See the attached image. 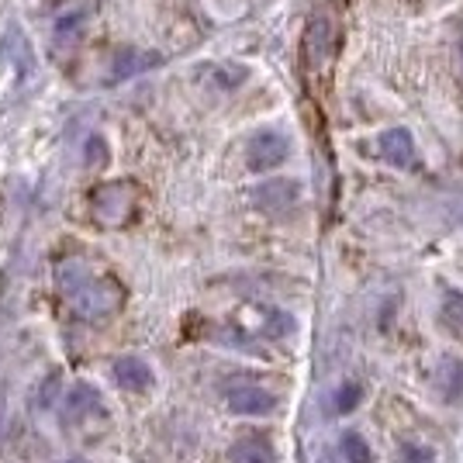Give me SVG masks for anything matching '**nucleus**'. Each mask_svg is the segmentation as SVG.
<instances>
[{
  "instance_id": "obj_7",
  "label": "nucleus",
  "mask_w": 463,
  "mask_h": 463,
  "mask_svg": "<svg viewBox=\"0 0 463 463\" xmlns=\"http://www.w3.org/2000/svg\"><path fill=\"white\" fill-rule=\"evenodd\" d=\"M377 149H381V156H384L391 166H398V170L415 166V138H411L408 128H387V132H381Z\"/></svg>"
},
{
  "instance_id": "obj_16",
  "label": "nucleus",
  "mask_w": 463,
  "mask_h": 463,
  "mask_svg": "<svg viewBox=\"0 0 463 463\" xmlns=\"http://www.w3.org/2000/svg\"><path fill=\"white\" fill-rule=\"evenodd\" d=\"M4 49H7L11 56L18 59L21 70H28V66H32V49H28V42H24V39L18 35V28H14L11 35H7V42H4Z\"/></svg>"
},
{
  "instance_id": "obj_2",
  "label": "nucleus",
  "mask_w": 463,
  "mask_h": 463,
  "mask_svg": "<svg viewBox=\"0 0 463 463\" xmlns=\"http://www.w3.org/2000/svg\"><path fill=\"white\" fill-rule=\"evenodd\" d=\"M138 208V187L132 180H111V184H100L90 194V212L100 225L118 229V225H128L132 214Z\"/></svg>"
},
{
  "instance_id": "obj_3",
  "label": "nucleus",
  "mask_w": 463,
  "mask_h": 463,
  "mask_svg": "<svg viewBox=\"0 0 463 463\" xmlns=\"http://www.w3.org/2000/svg\"><path fill=\"white\" fill-rule=\"evenodd\" d=\"M290 159V142L288 136L263 128L250 138V149H246V163H250L252 174H270L277 166H284Z\"/></svg>"
},
{
  "instance_id": "obj_18",
  "label": "nucleus",
  "mask_w": 463,
  "mask_h": 463,
  "mask_svg": "<svg viewBox=\"0 0 463 463\" xmlns=\"http://www.w3.org/2000/svg\"><path fill=\"white\" fill-rule=\"evenodd\" d=\"M104 142H100V138H90V153H87V163H100V159H104Z\"/></svg>"
},
{
  "instance_id": "obj_5",
  "label": "nucleus",
  "mask_w": 463,
  "mask_h": 463,
  "mask_svg": "<svg viewBox=\"0 0 463 463\" xmlns=\"http://www.w3.org/2000/svg\"><path fill=\"white\" fill-rule=\"evenodd\" d=\"M335 24L328 14H318V18H311L308 32H305V59H308L311 70H328V62L335 56Z\"/></svg>"
},
{
  "instance_id": "obj_14",
  "label": "nucleus",
  "mask_w": 463,
  "mask_h": 463,
  "mask_svg": "<svg viewBox=\"0 0 463 463\" xmlns=\"http://www.w3.org/2000/svg\"><path fill=\"white\" fill-rule=\"evenodd\" d=\"M339 449H343V460H349V463H373L370 443L360 436V432H346L343 443H339Z\"/></svg>"
},
{
  "instance_id": "obj_9",
  "label": "nucleus",
  "mask_w": 463,
  "mask_h": 463,
  "mask_svg": "<svg viewBox=\"0 0 463 463\" xmlns=\"http://www.w3.org/2000/svg\"><path fill=\"white\" fill-rule=\"evenodd\" d=\"M111 373H115V381L125 391H146V387H153V370H149L146 360H138V356H118Z\"/></svg>"
},
{
  "instance_id": "obj_8",
  "label": "nucleus",
  "mask_w": 463,
  "mask_h": 463,
  "mask_svg": "<svg viewBox=\"0 0 463 463\" xmlns=\"http://www.w3.org/2000/svg\"><path fill=\"white\" fill-rule=\"evenodd\" d=\"M159 66V56L156 52H146V49H118L115 62H111V73H108V83H121L128 77H138L146 70Z\"/></svg>"
},
{
  "instance_id": "obj_12",
  "label": "nucleus",
  "mask_w": 463,
  "mask_h": 463,
  "mask_svg": "<svg viewBox=\"0 0 463 463\" xmlns=\"http://www.w3.org/2000/svg\"><path fill=\"white\" fill-rule=\"evenodd\" d=\"M360 402H364V387L353 384V381H346V384H339L332 391V411H335V415H346V411H353Z\"/></svg>"
},
{
  "instance_id": "obj_19",
  "label": "nucleus",
  "mask_w": 463,
  "mask_h": 463,
  "mask_svg": "<svg viewBox=\"0 0 463 463\" xmlns=\"http://www.w3.org/2000/svg\"><path fill=\"white\" fill-rule=\"evenodd\" d=\"M62 463H87V460H80V457H73V460H62Z\"/></svg>"
},
{
  "instance_id": "obj_15",
  "label": "nucleus",
  "mask_w": 463,
  "mask_h": 463,
  "mask_svg": "<svg viewBox=\"0 0 463 463\" xmlns=\"http://www.w3.org/2000/svg\"><path fill=\"white\" fill-rule=\"evenodd\" d=\"M246 77H250V70H246V66H235V62H232V70L229 66H218V70H214V80H218L222 90H235Z\"/></svg>"
},
{
  "instance_id": "obj_11",
  "label": "nucleus",
  "mask_w": 463,
  "mask_h": 463,
  "mask_svg": "<svg viewBox=\"0 0 463 463\" xmlns=\"http://www.w3.org/2000/svg\"><path fill=\"white\" fill-rule=\"evenodd\" d=\"M252 201H256L260 208H267V212L288 208V204L298 201V184H294V180H270V184H263L260 191L252 194Z\"/></svg>"
},
{
  "instance_id": "obj_20",
  "label": "nucleus",
  "mask_w": 463,
  "mask_h": 463,
  "mask_svg": "<svg viewBox=\"0 0 463 463\" xmlns=\"http://www.w3.org/2000/svg\"><path fill=\"white\" fill-rule=\"evenodd\" d=\"M460 62H463V42H460Z\"/></svg>"
},
{
  "instance_id": "obj_1",
  "label": "nucleus",
  "mask_w": 463,
  "mask_h": 463,
  "mask_svg": "<svg viewBox=\"0 0 463 463\" xmlns=\"http://www.w3.org/2000/svg\"><path fill=\"white\" fill-rule=\"evenodd\" d=\"M56 288L62 290V298L73 305L80 318L87 322H100L108 315H115L125 301V290L111 277L94 273L83 260H62L56 267Z\"/></svg>"
},
{
  "instance_id": "obj_17",
  "label": "nucleus",
  "mask_w": 463,
  "mask_h": 463,
  "mask_svg": "<svg viewBox=\"0 0 463 463\" xmlns=\"http://www.w3.org/2000/svg\"><path fill=\"white\" fill-rule=\"evenodd\" d=\"M83 18H87L83 11H77V14H70V18H62V21H59V24H56V35H59V39H62V42H70V39H73V35H77V28H80V24H83Z\"/></svg>"
},
{
  "instance_id": "obj_6",
  "label": "nucleus",
  "mask_w": 463,
  "mask_h": 463,
  "mask_svg": "<svg viewBox=\"0 0 463 463\" xmlns=\"http://www.w3.org/2000/svg\"><path fill=\"white\" fill-rule=\"evenodd\" d=\"M225 405L235 415H270L277 408V398L260 384H235L225 391Z\"/></svg>"
},
{
  "instance_id": "obj_13",
  "label": "nucleus",
  "mask_w": 463,
  "mask_h": 463,
  "mask_svg": "<svg viewBox=\"0 0 463 463\" xmlns=\"http://www.w3.org/2000/svg\"><path fill=\"white\" fill-rule=\"evenodd\" d=\"M439 387L446 398H463V360H446L439 370Z\"/></svg>"
},
{
  "instance_id": "obj_4",
  "label": "nucleus",
  "mask_w": 463,
  "mask_h": 463,
  "mask_svg": "<svg viewBox=\"0 0 463 463\" xmlns=\"http://www.w3.org/2000/svg\"><path fill=\"white\" fill-rule=\"evenodd\" d=\"M90 419H104V398L94 384H77L62 402V425L83 429Z\"/></svg>"
},
{
  "instance_id": "obj_10",
  "label": "nucleus",
  "mask_w": 463,
  "mask_h": 463,
  "mask_svg": "<svg viewBox=\"0 0 463 463\" xmlns=\"http://www.w3.org/2000/svg\"><path fill=\"white\" fill-rule=\"evenodd\" d=\"M229 460L232 463H273L277 460V453H273V446H270L267 436L250 432V436H242V439H235V443H232Z\"/></svg>"
}]
</instances>
